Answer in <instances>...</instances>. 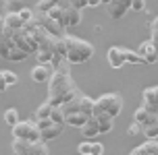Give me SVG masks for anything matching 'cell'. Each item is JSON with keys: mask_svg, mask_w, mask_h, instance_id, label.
Listing matches in <instances>:
<instances>
[{"mask_svg": "<svg viewBox=\"0 0 158 155\" xmlns=\"http://www.w3.org/2000/svg\"><path fill=\"white\" fill-rule=\"evenodd\" d=\"M146 8V4H143L142 0H135V2H131V10H143Z\"/></svg>", "mask_w": 158, "mask_h": 155, "instance_id": "31", "label": "cell"}, {"mask_svg": "<svg viewBox=\"0 0 158 155\" xmlns=\"http://www.w3.org/2000/svg\"><path fill=\"white\" fill-rule=\"evenodd\" d=\"M38 128H40V134H42V141L46 143V141H52V139H58L60 137V132H63V126L60 124L52 122V120H40Z\"/></svg>", "mask_w": 158, "mask_h": 155, "instance_id": "11", "label": "cell"}, {"mask_svg": "<svg viewBox=\"0 0 158 155\" xmlns=\"http://www.w3.org/2000/svg\"><path fill=\"white\" fill-rule=\"evenodd\" d=\"M106 58H108V64H110L112 68H123L125 62H131V64H146V60H143L135 50H129V48H123V46H110L108 52H106Z\"/></svg>", "mask_w": 158, "mask_h": 155, "instance_id": "3", "label": "cell"}, {"mask_svg": "<svg viewBox=\"0 0 158 155\" xmlns=\"http://www.w3.org/2000/svg\"><path fill=\"white\" fill-rule=\"evenodd\" d=\"M4 122H6L10 128H15L17 124L21 122V120H19V112H17L15 108H8L6 112H4Z\"/></svg>", "mask_w": 158, "mask_h": 155, "instance_id": "23", "label": "cell"}, {"mask_svg": "<svg viewBox=\"0 0 158 155\" xmlns=\"http://www.w3.org/2000/svg\"><path fill=\"white\" fill-rule=\"evenodd\" d=\"M2 31H4V17L0 15V35H2Z\"/></svg>", "mask_w": 158, "mask_h": 155, "instance_id": "35", "label": "cell"}, {"mask_svg": "<svg viewBox=\"0 0 158 155\" xmlns=\"http://www.w3.org/2000/svg\"><path fill=\"white\" fill-rule=\"evenodd\" d=\"M60 112H63V116H73V114H81V116H92L94 114V99L92 97H87L85 93H81L77 99L69 101V103H64L63 108H60Z\"/></svg>", "mask_w": 158, "mask_h": 155, "instance_id": "6", "label": "cell"}, {"mask_svg": "<svg viewBox=\"0 0 158 155\" xmlns=\"http://www.w3.org/2000/svg\"><path fill=\"white\" fill-rule=\"evenodd\" d=\"M129 155H158V141H148L146 139V143L137 145Z\"/></svg>", "mask_w": 158, "mask_h": 155, "instance_id": "17", "label": "cell"}, {"mask_svg": "<svg viewBox=\"0 0 158 155\" xmlns=\"http://www.w3.org/2000/svg\"><path fill=\"white\" fill-rule=\"evenodd\" d=\"M52 72H54V64H38L31 70V79L35 83H48Z\"/></svg>", "mask_w": 158, "mask_h": 155, "instance_id": "16", "label": "cell"}, {"mask_svg": "<svg viewBox=\"0 0 158 155\" xmlns=\"http://www.w3.org/2000/svg\"><path fill=\"white\" fill-rule=\"evenodd\" d=\"M52 108H54V106H50L48 101L40 103L38 110H35V114H33V122H40V120H50V116H52Z\"/></svg>", "mask_w": 158, "mask_h": 155, "instance_id": "21", "label": "cell"}, {"mask_svg": "<svg viewBox=\"0 0 158 155\" xmlns=\"http://www.w3.org/2000/svg\"><path fill=\"white\" fill-rule=\"evenodd\" d=\"M13 139L25 141V143H40L42 141V134H40V128L33 120H21L13 128Z\"/></svg>", "mask_w": 158, "mask_h": 155, "instance_id": "7", "label": "cell"}, {"mask_svg": "<svg viewBox=\"0 0 158 155\" xmlns=\"http://www.w3.org/2000/svg\"><path fill=\"white\" fill-rule=\"evenodd\" d=\"M98 124V128H100V134H106V132H110L114 128V118L106 116V114H92Z\"/></svg>", "mask_w": 158, "mask_h": 155, "instance_id": "18", "label": "cell"}, {"mask_svg": "<svg viewBox=\"0 0 158 155\" xmlns=\"http://www.w3.org/2000/svg\"><path fill=\"white\" fill-rule=\"evenodd\" d=\"M54 6H56V0H46V2L42 0V2H38V6H35V8H38V13L46 15V13H50Z\"/></svg>", "mask_w": 158, "mask_h": 155, "instance_id": "24", "label": "cell"}, {"mask_svg": "<svg viewBox=\"0 0 158 155\" xmlns=\"http://www.w3.org/2000/svg\"><path fill=\"white\" fill-rule=\"evenodd\" d=\"M150 31H152V35H150V39H152V44H154V48L158 50V17L152 21V25H150Z\"/></svg>", "mask_w": 158, "mask_h": 155, "instance_id": "25", "label": "cell"}, {"mask_svg": "<svg viewBox=\"0 0 158 155\" xmlns=\"http://www.w3.org/2000/svg\"><path fill=\"white\" fill-rule=\"evenodd\" d=\"M123 110V97L118 93H104L98 99H94V114H106L117 118Z\"/></svg>", "mask_w": 158, "mask_h": 155, "instance_id": "4", "label": "cell"}, {"mask_svg": "<svg viewBox=\"0 0 158 155\" xmlns=\"http://www.w3.org/2000/svg\"><path fill=\"white\" fill-rule=\"evenodd\" d=\"M143 134H146V139H148V141H156V139H158V122L154 124L152 128L143 130Z\"/></svg>", "mask_w": 158, "mask_h": 155, "instance_id": "28", "label": "cell"}, {"mask_svg": "<svg viewBox=\"0 0 158 155\" xmlns=\"http://www.w3.org/2000/svg\"><path fill=\"white\" fill-rule=\"evenodd\" d=\"M81 134L83 137H87V139H94L96 134H100V128H98V124H96V120H94V116L87 120V124L81 128Z\"/></svg>", "mask_w": 158, "mask_h": 155, "instance_id": "22", "label": "cell"}, {"mask_svg": "<svg viewBox=\"0 0 158 155\" xmlns=\"http://www.w3.org/2000/svg\"><path fill=\"white\" fill-rule=\"evenodd\" d=\"M87 6H100V0H89V2H87Z\"/></svg>", "mask_w": 158, "mask_h": 155, "instance_id": "34", "label": "cell"}, {"mask_svg": "<svg viewBox=\"0 0 158 155\" xmlns=\"http://www.w3.org/2000/svg\"><path fill=\"white\" fill-rule=\"evenodd\" d=\"M133 116H135V124L142 126V132L148 130V128H152V126L158 122V116H156V114H152V112H148L146 108H137Z\"/></svg>", "mask_w": 158, "mask_h": 155, "instance_id": "13", "label": "cell"}, {"mask_svg": "<svg viewBox=\"0 0 158 155\" xmlns=\"http://www.w3.org/2000/svg\"><path fill=\"white\" fill-rule=\"evenodd\" d=\"M0 58H4V60H8V62H23V60H27L29 56L25 54V52H21V50L2 33V35H0Z\"/></svg>", "mask_w": 158, "mask_h": 155, "instance_id": "9", "label": "cell"}, {"mask_svg": "<svg viewBox=\"0 0 158 155\" xmlns=\"http://www.w3.org/2000/svg\"><path fill=\"white\" fill-rule=\"evenodd\" d=\"M71 4H73L75 8H77V10H83V8L87 6V2H83V0H73Z\"/></svg>", "mask_w": 158, "mask_h": 155, "instance_id": "32", "label": "cell"}, {"mask_svg": "<svg viewBox=\"0 0 158 155\" xmlns=\"http://www.w3.org/2000/svg\"><path fill=\"white\" fill-rule=\"evenodd\" d=\"M10 149H13L15 155H48V145L44 141H40V143H25V141L13 139Z\"/></svg>", "mask_w": 158, "mask_h": 155, "instance_id": "8", "label": "cell"}, {"mask_svg": "<svg viewBox=\"0 0 158 155\" xmlns=\"http://www.w3.org/2000/svg\"><path fill=\"white\" fill-rule=\"evenodd\" d=\"M23 27H25V23L21 21L19 15H15V13H6L4 15V31H19Z\"/></svg>", "mask_w": 158, "mask_h": 155, "instance_id": "20", "label": "cell"}, {"mask_svg": "<svg viewBox=\"0 0 158 155\" xmlns=\"http://www.w3.org/2000/svg\"><path fill=\"white\" fill-rule=\"evenodd\" d=\"M127 134H129V137H137V134H142V126L133 122L129 128H127Z\"/></svg>", "mask_w": 158, "mask_h": 155, "instance_id": "30", "label": "cell"}, {"mask_svg": "<svg viewBox=\"0 0 158 155\" xmlns=\"http://www.w3.org/2000/svg\"><path fill=\"white\" fill-rule=\"evenodd\" d=\"M77 151L81 155H102L104 153V145L102 143H89V141H85V143H79Z\"/></svg>", "mask_w": 158, "mask_h": 155, "instance_id": "19", "label": "cell"}, {"mask_svg": "<svg viewBox=\"0 0 158 155\" xmlns=\"http://www.w3.org/2000/svg\"><path fill=\"white\" fill-rule=\"evenodd\" d=\"M8 89V85H6V81H4V75H2V70H0V93H4Z\"/></svg>", "mask_w": 158, "mask_h": 155, "instance_id": "33", "label": "cell"}, {"mask_svg": "<svg viewBox=\"0 0 158 155\" xmlns=\"http://www.w3.org/2000/svg\"><path fill=\"white\" fill-rule=\"evenodd\" d=\"M23 8H25V6L21 4V2H6V10H8V13H15V15H19Z\"/></svg>", "mask_w": 158, "mask_h": 155, "instance_id": "29", "label": "cell"}, {"mask_svg": "<svg viewBox=\"0 0 158 155\" xmlns=\"http://www.w3.org/2000/svg\"><path fill=\"white\" fill-rule=\"evenodd\" d=\"M63 46H64V60L69 64H83L94 56V46L85 39L75 37V35H64Z\"/></svg>", "mask_w": 158, "mask_h": 155, "instance_id": "2", "label": "cell"}, {"mask_svg": "<svg viewBox=\"0 0 158 155\" xmlns=\"http://www.w3.org/2000/svg\"><path fill=\"white\" fill-rule=\"evenodd\" d=\"M50 120L56 124H60V126H64V116L63 112H60V108H52V116H50Z\"/></svg>", "mask_w": 158, "mask_h": 155, "instance_id": "27", "label": "cell"}, {"mask_svg": "<svg viewBox=\"0 0 158 155\" xmlns=\"http://www.w3.org/2000/svg\"><path fill=\"white\" fill-rule=\"evenodd\" d=\"M135 52H137V54H139L143 60H146V64H154V62H158V50L154 48L152 39H146V41H142V44H139V48H137Z\"/></svg>", "mask_w": 158, "mask_h": 155, "instance_id": "14", "label": "cell"}, {"mask_svg": "<svg viewBox=\"0 0 158 155\" xmlns=\"http://www.w3.org/2000/svg\"><path fill=\"white\" fill-rule=\"evenodd\" d=\"M2 75H4V81H6L8 87H13V85H17V83H19V77H17L13 70H2Z\"/></svg>", "mask_w": 158, "mask_h": 155, "instance_id": "26", "label": "cell"}, {"mask_svg": "<svg viewBox=\"0 0 158 155\" xmlns=\"http://www.w3.org/2000/svg\"><path fill=\"white\" fill-rule=\"evenodd\" d=\"M58 4L63 8V27L64 29H67V27H77V25L81 23V19H83L81 10H77L71 2H58Z\"/></svg>", "mask_w": 158, "mask_h": 155, "instance_id": "10", "label": "cell"}, {"mask_svg": "<svg viewBox=\"0 0 158 155\" xmlns=\"http://www.w3.org/2000/svg\"><path fill=\"white\" fill-rule=\"evenodd\" d=\"M4 35H6L13 44H15L21 52H25L27 56L31 54H38V44H35V39H33L31 33H27L25 29H19V31H2Z\"/></svg>", "mask_w": 158, "mask_h": 155, "instance_id": "5", "label": "cell"}, {"mask_svg": "<svg viewBox=\"0 0 158 155\" xmlns=\"http://www.w3.org/2000/svg\"><path fill=\"white\" fill-rule=\"evenodd\" d=\"M79 95H81V91H79V87L73 81L69 66H63V64L56 66L50 81H48V99L46 101L50 106H54V108H63L64 103L77 99Z\"/></svg>", "mask_w": 158, "mask_h": 155, "instance_id": "1", "label": "cell"}, {"mask_svg": "<svg viewBox=\"0 0 158 155\" xmlns=\"http://www.w3.org/2000/svg\"><path fill=\"white\" fill-rule=\"evenodd\" d=\"M142 108H146L148 112L158 116V85L146 87L142 91Z\"/></svg>", "mask_w": 158, "mask_h": 155, "instance_id": "12", "label": "cell"}, {"mask_svg": "<svg viewBox=\"0 0 158 155\" xmlns=\"http://www.w3.org/2000/svg\"><path fill=\"white\" fill-rule=\"evenodd\" d=\"M106 10L112 19H121L125 17L127 10H131V0H112V2H106Z\"/></svg>", "mask_w": 158, "mask_h": 155, "instance_id": "15", "label": "cell"}]
</instances>
